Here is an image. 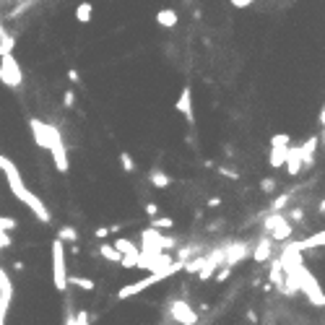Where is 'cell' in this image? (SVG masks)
Listing matches in <instances>:
<instances>
[{
    "instance_id": "cell-1",
    "label": "cell",
    "mask_w": 325,
    "mask_h": 325,
    "mask_svg": "<svg viewBox=\"0 0 325 325\" xmlns=\"http://www.w3.org/2000/svg\"><path fill=\"white\" fill-rule=\"evenodd\" d=\"M0 169H3V175H5V179H8V185H11L13 195L19 198L24 206H29V208L34 211V216H37L42 224H50V221H52V216H50V211H47V206H44L39 198L24 185V179H21V175H19V169H16L5 156H0Z\"/></svg>"
},
{
    "instance_id": "cell-2",
    "label": "cell",
    "mask_w": 325,
    "mask_h": 325,
    "mask_svg": "<svg viewBox=\"0 0 325 325\" xmlns=\"http://www.w3.org/2000/svg\"><path fill=\"white\" fill-rule=\"evenodd\" d=\"M182 268H185V263H179V260H177L175 266H169V268H164V270H156V273H151V276H146V278H141V281H135V284L122 286L120 292H117V299H130V296L141 294V292H146L148 286L159 284V281H164V278H169L172 273H177V270H182Z\"/></svg>"
},
{
    "instance_id": "cell-3",
    "label": "cell",
    "mask_w": 325,
    "mask_h": 325,
    "mask_svg": "<svg viewBox=\"0 0 325 325\" xmlns=\"http://www.w3.org/2000/svg\"><path fill=\"white\" fill-rule=\"evenodd\" d=\"M68 268H65V247L55 237L52 239V284L60 294H68Z\"/></svg>"
},
{
    "instance_id": "cell-4",
    "label": "cell",
    "mask_w": 325,
    "mask_h": 325,
    "mask_svg": "<svg viewBox=\"0 0 325 325\" xmlns=\"http://www.w3.org/2000/svg\"><path fill=\"white\" fill-rule=\"evenodd\" d=\"M296 278H299V292L307 296V299H310L315 307H325V294H323V289H320L312 270L307 266H299L296 268Z\"/></svg>"
},
{
    "instance_id": "cell-5",
    "label": "cell",
    "mask_w": 325,
    "mask_h": 325,
    "mask_svg": "<svg viewBox=\"0 0 325 325\" xmlns=\"http://www.w3.org/2000/svg\"><path fill=\"white\" fill-rule=\"evenodd\" d=\"M29 128H31V135H34V141H37L39 148L52 151L55 146L62 143L60 130L52 128V125H47V122H42V120H37V117H29Z\"/></svg>"
},
{
    "instance_id": "cell-6",
    "label": "cell",
    "mask_w": 325,
    "mask_h": 325,
    "mask_svg": "<svg viewBox=\"0 0 325 325\" xmlns=\"http://www.w3.org/2000/svg\"><path fill=\"white\" fill-rule=\"evenodd\" d=\"M0 84L8 86V89H21L24 84V73H21V65L13 55H5L0 58Z\"/></svg>"
},
{
    "instance_id": "cell-7",
    "label": "cell",
    "mask_w": 325,
    "mask_h": 325,
    "mask_svg": "<svg viewBox=\"0 0 325 325\" xmlns=\"http://www.w3.org/2000/svg\"><path fill=\"white\" fill-rule=\"evenodd\" d=\"M266 232L273 239L286 242V239H292V234H294V224L286 219V213H270L266 219Z\"/></svg>"
},
{
    "instance_id": "cell-8",
    "label": "cell",
    "mask_w": 325,
    "mask_h": 325,
    "mask_svg": "<svg viewBox=\"0 0 325 325\" xmlns=\"http://www.w3.org/2000/svg\"><path fill=\"white\" fill-rule=\"evenodd\" d=\"M169 318H172L175 323H179V325H198V320H201L198 312L185 299H175L172 304H169Z\"/></svg>"
},
{
    "instance_id": "cell-9",
    "label": "cell",
    "mask_w": 325,
    "mask_h": 325,
    "mask_svg": "<svg viewBox=\"0 0 325 325\" xmlns=\"http://www.w3.org/2000/svg\"><path fill=\"white\" fill-rule=\"evenodd\" d=\"M175 110L179 115H185V120L187 125H195V112H193V89L190 86H182L179 89V96H177V102H175Z\"/></svg>"
},
{
    "instance_id": "cell-10",
    "label": "cell",
    "mask_w": 325,
    "mask_h": 325,
    "mask_svg": "<svg viewBox=\"0 0 325 325\" xmlns=\"http://www.w3.org/2000/svg\"><path fill=\"white\" fill-rule=\"evenodd\" d=\"M247 255H252V250L245 245V242H234V245H227V263H224V266L234 268V266L239 263V260H245Z\"/></svg>"
},
{
    "instance_id": "cell-11",
    "label": "cell",
    "mask_w": 325,
    "mask_h": 325,
    "mask_svg": "<svg viewBox=\"0 0 325 325\" xmlns=\"http://www.w3.org/2000/svg\"><path fill=\"white\" fill-rule=\"evenodd\" d=\"M302 167H304V161H302V146H292L289 148V159H286V175L289 177H296L302 172Z\"/></svg>"
},
{
    "instance_id": "cell-12",
    "label": "cell",
    "mask_w": 325,
    "mask_h": 325,
    "mask_svg": "<svg viewBox=\"0 0 325 325\" xmlns=\"http://www.w3.org/2000/svg\"><path fill=\"white\" fill-rule=\"evenodd\" d=\"M268 284H270V286H278V289H286V270H284V263H281V258L270 260V273H268Z\"/></svg>"
},
{
    "instance_id": "cell-13",
    "label": "cell",
    "mask_w": 325,
    "mask_h": 325,
    "mask_svg": "<svg viewBox=\"0 0 325 325\" xmlns=\"http://www.w3.org/2000/svg\"><path fill=\"white\" fill-rule=\"evenodd\" d=\"M289 148H292V146H289ZM289 148H281V146H270V148H268V164L273 167V169H281V167H286Z\"/></svg>"
},
{
    "instance_id": "cell-14",
    "label": "cell",
    "mask_w": 325,
    "mask_h": 325,
    "mask_svg": "<svg viewBox=\"0 0 325 325\" xmlns=\"http://www.w3.org/2000/svg\"><path fill=\"white\" fill-rule=\"evenodd\" d=\"M292 245L296 247V250H312V247H323L325 245V229L323 232H315V234H310V237H304V239H299V242H292Z\"/></svg>"
},
{
    "instance_id": "cell-15",
    "label": "cell",
    "mask_w": 325,
    "mask_h": 325,
    "mask_svg": "<svg viewBox=\"0 0 325 325\" xmlns=\"http://www.w3.org/2000/svg\"><path fill=\"white\" fill-rule=\"evenodd\" d=\"M318 143H320L318 135H310V138L302 143V161H304V167L315 164V151H318Z\"/></svg>"
},
{
    "instance_id": "cell-16",
    "label": "cell",
    "mask_w": 325,
    "mask_h": 325,
    "mask_svg": "<svg viewBox=\"0 0 325 325\" xmlns=\"http://www.w3.org/2000/svg\"><path fill=\"white\" fill-rule=\"evenodd\" d=\"M50 153H52V159H55V169H58V172L60 175H68L70 164H68V151H65V146L60 143V146H55Z\"/></svg>"
},
{
    "instance_id": "cell-17",
    "label": "cell",
    "mask_w": 325,
    "mask_h": 325,
    "mask_svg": "<svg viewBox=\"0 0 325 325\" xmlns=\"http://www.w3.org/2000/svg\"><path fill=\"white\" fill-rule=\"evenodd\" d=\"M177 11H175V8H161V11L156 13V24L159 26H164V29H175V26H177Z\"/></svg>"
},
{
    "instance_id": "cell-18",
    "label": "cell",
    "mask_w": 325,
    "mask_h": 325,
    "mask_svg": "<svg viewBox=\"0 0 325 325\" xmlns=\"http://www.w3.org/2000/svg\"><path fill=\"white\" fill-rule=\"evenodd\" d=\"M252 260H255V263H268L270 260V239L268 237H263L255 245V250H252Z\"/></svg>"
},
{
    "instance_id": "cell-19",
    "label": "cell",
    "mask_w": 325,
    "mask_h": 325,
    "mask_svg": "<svg viewBox=\"0 0 325 325\" xmlns=\"http://www.w3.org/2000/svg\"><path fill=\"white\" fill-rule=\"evenodd\" d=\"M148 182L153 187H159V190H164V187L172 185V177H169L167 172H161V169H151V172H148Z\"/></svg>"
},
{
    "instance_id": "cell-20",
    "label": "cell",
    "mask_w": 325,
    "mask_h": 325,
    "mask_svg": "<svg viewBox=\"0 0 325 325\" xmlns=\"http://www.w3.org/2000/svg\"><path fill=\"white\" fill-rule=\"evenodd\" d=\"M99 255H102L104 260H110V263H122V258H125L115 245H102L99 247Z\"/></svg>"
},
{
    "instance_id": "cell-21",
    "label": "cell",
    "mask_w": 325,
    "mask_h": 325,
    "mask_svg": "<svg viewBox=\"0 0 325 325\" xmlns=\"http://www.w3.org/2000/svg\"><path fill=\"white\" fill-rule=\"evenodd\" d=\"M115 247L120 250L122 255H130V258H141V250L135 247L130 239H125V237H120V239H117V242H115Z\"/></svg>"
},
{
    "instance_id": "cell-22",
    "label": "cell",
    "mask_w": 325,
    "mask_h": 325,
    "mask_svg": "<svg viewBox=\"0 0 325 325\" xmlns=\"http://www.w3.org/2000/svg\"><path fill=\"white\" fill-rule=\"evenodd\" d=\"M58 239H60V242H70V245H76V242H78V232H76V227H70V224H62V227L58 229Z\"/></svg>"
},
{
    "instance_id": "cell-23",
    "label": "cell",
    "mask_w": 325,
    "mask_h": 325,
    "mask_svg": "<svg viewBox=\"0 0 325 325\" xmlns=\"http://www.w3.org/2000/svg\"><path fill=\"white\" fill-rule=\"evenodd\" d=\"M91 13H94V5L89 3V0H84V3L76 8V21L78 24H89L91 21Z\"/></svg>"
},
{
    "instance_id": "cell-24",
    "label": "cell",
    "mask_w": 325,
    "mask_h": 325,
    "mask_svg": "<svg viewBox=\"0 0 325 325\" xmlns=\"http://www.w3.org/2000/svg\"><path fill=\"white\" fill-rule=\"evenodd\" d=\"M292 198H294V190H289V193H284V195H278L273 203H270V213H281L289 203H292Z\"/></svg>"
},
{
    "instance_id": "cell-25",
    "label": "cell",
    "mask_w": 325,
    "mask_h": 325,
    "mask_svg": "<svg viewBox=\"0 0 325 325\" xmlns=\"http://www.w3.org/2000/svg\"><path fill=\"white\" fill-rule=\"evenodd\" d=\"M68 284H73V286H78V289H84V292H94V289H96V284L91 281V278H86V276H70V278H68Z\"/></svg>"
},
{
    "instance_id": "cell-26",
    "label": "cell",
    "mask_w": 325,
    "mask_h": 325,
    "mask_svg": "<svg viewBox=\"0 0 325 325\" xmlns=\"http://www.w3.org/2000/svg\"><path fill=\"white\" fill-rule=\"evenodd\" d=\"M151 229H175V219L172 216H159V219H151Z\"/></svg>"
},
{
    "instance_id": "cell-27",
    "label": "cell",
    "mask_w": 325,
    "mask_h": 325,
    "mask_svg": "<svg viewBox=\"0 0 325 325\" xmlns=\"http://www.w3.org/2000/svg\"><path fill=\"white\" fill-rule=\"evenodd\" d=\"M120 164H122V169H125L128 175L135 172V159L130 156V151H120Z\"/></svg>"
},
{
    "instance_id": "cell-28",
    "label": "cell",
    "mask_w": 325,
    "mask_h": 325,
    "mask_svg": "<svg viewBox=\"0 0 325 325\" xmlns=\"http://www.w3.org/2000/svg\"><path fill=\"white\" fill-rule=\"evenodd\" d=\"M270 146H281V148H289V146H292V138H289L286 133H278V135H273V138H270Z\"/></svg>"
},
{
    "instance_id": "cell-29",
    "label": "cell",
    "mask_w": 325,
    "mask_h": 325,
    "mask_svg": "<svg viewBox=\"0 0 325 325\" xmlns=\"http://www.w3.org/2000/svg\"><path fill=\"white\" fill-rule=\"evenodd\" d=\"M193 252H201V247H198V245H193V247H179L175 258L179 260V263H185V260H187V258H190V255H193Z\"/></svg>"
},
{
    "instance_id": "cell-30",
    "label": "cell",
    "mask_w": 325,
    "mask_h": 325,
    "mask_svg": "<svg viewBox=\"0 0 325 325\" xmlns=\"http://www.w3.org/2000/svg\"><path fill=\"white\" fill-rule=\"evenodd\" d=\"M31 5H34V0H24V3H21L19 8H13V11L8 13V16H11V19H19V16H21V13H26V11H29V8H31Z\"/></svg>"
},
{
    "instance_id": "cell-31",
    "label": "cell",
    "mask_w": 325,
    "mask_h": 325,
    "mask_svg": "<svg viewBox=\"0 0 325 325\" xmlns=\"http://www.w3.org/2000/svg\"><path fill=\"white\" fill-rule=\"evenodd\" d=\"M91 323V312L89 310H76V325H89Z\"/></svg>"
},
{
    "instance_id": "cell-32",
    "label": "cell",
    "mask_w": 325,
    "mask_h": 325,
    "mask_svg": "<svg viewBox=\"0 0 325 325\" xmlns=\"http://www.w3.org/2000/svg\"><path fill=\"white\" fill-rule=\"evenodd\" d=\"M62 104H65V110H73V104H76L73 89H65V94H62Z\"/></svg>"
},
{
    "instance_id": "cell-33",
    "label": "cell",
    "mask_w": 325,
    "mask_h": 325,
    "mask_svg": "<svg viewBox=\"0 0 325 325\" xmlns=\"http://www.w3.org/2000/svg\"><path fill=\"white\" fill-rule=\"evenodd\" d=\"M260 190L270 195V193L276 190V179H273V177H266V179H260Z\"/></svg>"
},
{
    "instance_id": "cell-34",
    "label": "cell",
    "mask_w": 325,
    "mask_h": 325,
    "mask_svg": "<svg viewBox=\"0 0 325 325\" xmlns=\"http://www.w3.org/2000/svg\"><path fill=\"white\" fill-rule=\"evenodd\" d=\"M229 276H232V268H229V266H221V268H219V273H216V281H219V284H224Z\"/></svg>"
},
{
    "instance_id": "cell-35",
    "label": "cell",
    "mask_w": 325,
    "mask_h": 325,
    "mask_svg": "<svg viewBox=\"0 0 325 325\" xmlns=\"http://www.w3.org/2000/svg\"><path fill=\"white\" fill-rule=\"evenodd\" d=\"M286 219L289 221H302L304 219V211L302 208H292V211H286Z\"/></svg>"
},
{
    "instance_id": "cell-36",
    "label": "cell",
    "mask_w": 325,
    "mask_h": 325,
    "mask_svg": "<svg viewBox=\"0 0 325 325\" xmlns=\"http://www.w3.org/2000/svg\"><path fill=\"white\" fill-rule=\"evenodd\" d=\"M216 172L224 175V177H229V179H239V172H234V169H227V167H216Z\"/></svg>"
},
{
    "instance_id": "cell-37",
    "label": "cell",
    "mask_w": 325,
    "mask_h": 325,
    "mask_svg": "<svg viewBox=\"0 0 325 325\" xmlns=\"http://www.w3.org/2000/svg\"><path fill=\"white\" fill-rule=\"evenodd\" d=\"M146 216L148 219H159V206L156 203H146Z\"/></svg>"
},
{
    "instance_id": "cell-38",
    "label": "cell",
    "mask_w": 325,
    "mask_h": 325,
    "mask_svg": "<svg viewBox=\"0 0 325 325\" xmlns=\"http://www.w3.org/2000/svg\"><path fill=\"white\" fill-rule=\"evenodd\" d=\"M110 234H112L110 227H96V229H94V237H96V239H104V237H110Z\"/></svg>"
},
{
    "instance_id": "cell-39",
    "label": "cell",
    "mask_w": 325,
    "mask_h": 325,
    "mask_svg": "<svg viewBox=\"0 0 325 325\" xmlns=\"http://www.w3.org/2000/svg\"><path fill=\"white\" fill-rule=\"evenodd\" d=\"M120 266H122V268H138V258H130V255H125Z\"/></svg>"
},
{
    "instance_id": "cell-40",
    "label": "cell",
    "mask_w": 325,
    "mask_h": 325,
    "mask_svg": "<svg viewBox=\"0 0 325 325\" xmlns=\"http://www.w3.org/2000/svg\"><path fill=\"white\" fill-rule=\"evenodd\" d=\"M68 78L73 81V84H81V76H78V70H76V68H70V70H68Z\"/></svg>"
},
{
    "instance_id": "cell-41",
    "label": "cell",
    "mask_w": 325,
    "mask_h": 325,
    "mask_svg": "<svg viewBox=\"0 0 325 325\" xmlns=\"http://www.w3.org/2000/svg\"><path fill=\"white\" fill-rule=\"evenodd\" d=\"M219 206H221V198H211L208 201V208H219Z\"/></svg>"
},
{
    "instance_id": "cell-42",
    "label": "cell",
    "mask_w": 325,
    "mask_h": 325,
    "mask_svg": "<svg viewBox=\"0 0 325 325\" xmlns=\"http://www.w3.org/2000/svg\"><path fill=\"white\" fill-rule=\"evenodd\" d=\"M0 39H11V34L3 29V21H0Z\"/></svg>"
},
{
    "instance_id": "cell-43",
    "label": "cell",
    "mask_w": 325,
    "mask_h": 325,
    "mask_svg": "<svg viewBox=\"0 0 325 325\" xmlns=\"http://www.w3.org/2000/svg\"><path fill=\"white\" fill-rule=\"evenodd\" d=\"M13 270H16V273H19V270H24V263H21V260H13Z\"/></svg>"
},
{
    "instance_id": "cell-44",
    "label": "cell",
    "mask_w": 325,
    "mask_h": 325,
    "mask_svg": "<svg viewBox=\"0 0 325 325\" xmlns=\"http://www.w3.org/2000/svg\"><path fill=\"white\" fill-rule=\"evenodd\" d=\"M247 320H250L252 325H255V323H258V315H255V312H252V310H250V312H247Z\"/></svg>"
},
{
    "instance_id": "cell-45",
    "label": "cell",
    "mask_w": 325,
    "mask_h": 325,
    "mask_svg": "<svg viewBox=\"0 0 325 325\" xmlns=\"http://www.w3.org/2000/svg\"><path fill=\"white\" fill-rule=\"evenodd\" d=\"M255 0H239V8H247V5H252Z\"/></svg>"
},
{
    "instance_id": "cell-46",
    "label": "cell",
    "mask_w": 325,
    "mask_h": 325,
    "mask_svg": "<svg viewBox=\"0 0 325 325\" xmlns=\"http://www.w3.org/2000/svg\"><path fill=\"white\" fill-rule=\"evenodd\" d=\"M232 5H234V8H239V0H232Z\"/></svg>"
}]
</instances>
